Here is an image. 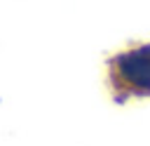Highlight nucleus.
I'll return each instance as SVG.
<instances>
[{"label": "nucleus", "mask_w": 150, "mask_h": 146, "mask_svg": "<svg viewBox=\"0 0 150 146\" xmlns=\"http://www.w3.org/2000/svg\"><path fill=\"white\" fill-rule=\"evenodd\" d=\"M108 82L117 101L150 99V42L131 45L110 57Z\"/></svg>", "instance_id": "1"}]
</instances>
